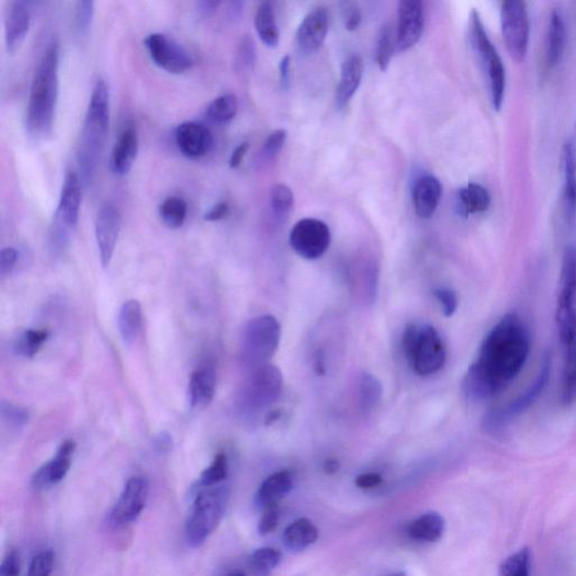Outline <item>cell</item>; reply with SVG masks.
Returning <instances> with one entry per match:
<instances>
[{
	"label": "cell",
	"mask_w": 576,
	"mask_h": 576,
	"mask_svg": "<svg viewBox=\"0 0 576 576\" xmlns=\"http://www.w3.org/2000/svg\"><path fill=\"white\" fill-rule=\"evenodd\" d=\"M227 576H246V575L242 572H233L231 574H228Z\"/></svg>",
	"instance_id": "03108f58"
},
{
	"label": "cell",
	"mask_w": 576,
	"mask_h": 576,
	"mask_svg": "<svg viewBox=\"0 0 576 576\" xmlns=\"http://www.w3.org/2000/svg\"><path fill=\"white\" fill-rule=\"evenodd\" d=\"M217 389L216 370L206 365L194 371L189 379L188 395L190 408L202 410L212 402Z\"/></svg>",
	"instance_id": "d4e9b609"
},
{
	"label": "cell",
	"mask_w": 576,
	"mask_h": 576,
	"mask_svg": "<svg viewBox=\"0 0 576 576\" xmlns=\"http://www.w3.org/2000/svg\"><path fill=\"white\" fill-rule=\"evenodd\" d=\"M256 56L255 42L251 40V37L246 36L237 49L236 61L237 68L244 70L252 68L256 62Z\"/></svg>",
	"instance_id": "bcb514c9"
},
{
	"label": "cell",
	"mask_w": 576,
	"mask_h": 576,
	"mask_svg": "<svg viewBox=\"0 0 576 576\" xmlns=\"http://www.w3.org/2000/svg\"><path fill=\"white\" fill-rule=\"evenodd\" d=\"M95 11V3L92 0H83L77 4L75 15V28L80 35L88 32L89 26L92 25Z\"/></svg>",
	"instance_id": "f6af8a7d"
},
{
	"label": "cell",
	"mask_w": 576,
	"mask_h": 576,
	"mask_svg": "<svg viewBox=\"0 0 576 576\" xmlns=\"http://www.w3.org/2000/svg\"><path fill=\"white\" fill-rule=\"evenodd\" d=\"M250 145L249 142H242L241 145L237 146L235 151L232 152L230 161H228V167L231 169H236L239 167L244 160L247 152L249 151Z\"/></svg>",
	"instance_id": "680465c9"
},
{
	"label": "cell",
	"mask_w": 576,
	"mask_h": 576,
	"mask_svg": "<svg viewBox=\"0 0 576 576\" xmlns=\"http://www.w3.org/2000/svg\"><path fill=\"white\" fill-rule=\"evenodd\" d=\"M566 357L561 379V399L565 407L576 402V337L565 345Z\"/></svg>",
	"instance_id": "836d02e7"
},
{
	"label": "cell",
	"mask_w": 576,
	"mask_h": 576,
	"mask_svg": "<svg viewBox=\"0 0 576 576\" xmlns=\"http://www.w3.org/2000/svg\"><path fill=\"white\" fill-rule=\"evenodd\" d=\"M403 350L414 371L420 376L438 373L446 364V349L440 333L431 326H408Z\"/></svg>",
	"instance_id": "5b68a950"
},
{
	"label": "cell",
	"mask_w": 576,
	"mask_h": 576,
	"mask_svg": "<svg viewBox=\"0 0 576 576\" xmlns=\"http://www.w3.org/2000/svg\"><path fill=\"white\" fill-rule=\"evenodd\" d=\"M139 151V136L135 126L128 124L124 128L113 147L111 165L114 173L126 176L130 173Z\"/></svg>",
	"instance_id": "cb8c5ba5"
},
{
	"label": "cell",
	"mask_w": 576,
	"mask_h": 576,
	"mask_svg": "<svg viewBox=\"0 0 576 576\" xmlns=\"http://www.w3.org/2000/svg\"><path fill=\"white\" fill-rule=\"evenodd\" d=\"M171 446H173V440H171L169 433L161 432L159 436H157L155 447L160 453H166V451L170 450Z\"/></svg>",
	"instance_id": "94428289"
},
{
	"label": "cell",
	"mask_w": 576,
	"mask_h": 576,
	"mask_svg": "<svg viewBox=\"0 0 576 576\" xmlns=\"http://www.w3.org/2000/svg\"><path fill=\"white\" fill-rule=\"evenodd\" d=\"M237 107H239V105H237V99L235 95L227 94L209 103L207 114L212 121L225 124L235 118Z\"/></svg>",
	"instance_id": "8d00e7d4"
},
{
	"label": "cell",
	"mask_w": 576,
	"mask_h": 576,
	"mask_svg": "<svg viewBox=\"0 0 576 576\" xmlns=\"http://www.w3.org/2000/svg\"><path fill=\"white\" fill-rule=\"evenodd\" d=\"M118 329L124 342L133 344L139 337L142 328V308L136 299H128L118 312Z\"/></svg>",
	"instance_id": "f546056e"
},
{
	"label": "cell",
	"mask_w": 576,
	"mask_h": 576,
	"mask_svg": "<svg viewBox=\"0 0 576 576\" xmlns=\"http://www.w3.org/2000/svg\"><path fill=\"white\" fill-rule=\"evenodd\" d=\"M289 244L303 259L317 260L329 249L330 227L318 218H303L290 231Z\"/></svg>",
	"instance_id": "4fadbf2b"
},
{
	"label": "cell",
	"mask_w": 576,
	"mask_h": 576,
	"mask_svg": "<svg viewBox=\"0 0 576 576\" xmlns=\"http://www.w3.org/2000/svg\"><path fill=\"white\" fill-rule=\"evenodd\" d=\"M279 84L283 90H288L290 85V58L289 56H283L279 62Z\"/></svg>",
	"instance_id": "6f0895ef"
},
{
	"label": "cell",
	"mask_w": 576,
	"mask_h": 576,
	"mask_svg": "<svg viewBox=\"0 0 576 576\" xmlns=\"http://www.w3.org/2000/svg\"><path fill=\"white\" fill-rule=\"evenodd\" d=\"M198 489L199 492L186 523V540L192 547L202 546L217 530L230 501V488L227 485Z\"/></svg>",
	"instance_id": "277c9868"
},
{
	"label": "cell",
	"mask_w": 576,
	"mask_h": 576,
	"mask_svg": "<svg viewBox=\"0 0 576 576\" xmlns=\"http://www.w3.org/2000/svg\"><path fill=\"white\" fill-rule=\"evenodd\" d=\"M556 323L561 342L568 345L576 337V248L566 247L561 259Z\"/></svg>",
	"instance_id": "9c48e42d"
},
{
	"label": "cell",
	"mask_w": 576,
	"mask_h": 576,
	"mask_svg": "<svg viewBox=\"0 0 576 576\" xmlns=\"http://www.w3.org/2000/svg\"><path fill=\"white\" fill-rule=\"evenodd\" d=\"M339 469V460H337L336 459H328L325 461V465H323V470H325V472L329 475L336 474Z\"/></svg>",
	"instance_id": "6125c7cd"
},
{
	"label": "cell",
	"mask_w": 576,
	"mask_h": 576,
	"mask_svg": "<svg viewBox=\"0 0 576 576\" xmlns=\"http://www.w3.org/2000/svg\"><path fill=\"white\" fill-rule=\"evenodd\" d=\"M318 537V531L308 519L303 518L290 523L283 534V544L290 553H299L314 544Z\"/></svg>",
	"instance_id": "83f0119b"
},
{
	"label": "cell",
	"mask_w": 576,
	"mask_h": 576,
	"mask_svg": "<svg viewBox=\"0 0 576 576\" xmlns=\"http://www.w3.org/2000/svg\"><path fill=\"white\" fill-rule=\"evenodd\" d=\"M501 30L509 55L516 62L525 60L530 46L531 24L525 3L508 0L501 5Z\"/></svg>",
	"instance_id": "8fae6325"
},
{
	"label": "cell",
	"mask_w": 576,
	"mask_h": 576,
	"mask_svg": "<svg viewBox=\"0 0 576 576\" xmlns=\"http://www.w3.org/2000/svg\"><path fill=\"white\" fill-rule=\"evenodd\" d=\"M383 387L375 376L365 373L359 380V404L361 411L370 413L382 399Z\"/></svg>",
	"instance_id": "e575fe53"
},
{
	"label": "cell",
	"mask_w": 576,
	"mask_h": 576,
	"mask_svg": "<svg viewBox=\"0 0 576 576\" xmlns=\"http://www.w3.org/2000/svg\"><path fill=\"white\" fill-rule=\"evenodd\" d=\"M444 519L437 512H428L418 518L409 527V536L413 540L428 542H435L440 540L444 534Z\"/></svg>",
	"instance_id": "1f68e13d"
},
{
	"label": "cell",
	"mask_w": 576,
	"mask_h": 576,
	"mask_svg": "<svg viewBox=\"0 0 576 576\" xmlns=\"http://www.w3.org/2000/svg\"><path fill=\"white\" fill-rule=\"evenodd\" d=\"M566 41V30L563 17L559 11L551 13L549 32H547L546 60L547 65L555 66L563 56Z\"/></svg>",
	"instance_id": "4dcf8cb0"
},
{
	"label": "cell",
	"mask_w": 576,
	"mask_h": 576,
	"mask_svg": "<svg viewBox=\"0 0 576 576\" xmlns=\"http://www.w3.org/2000/svg\"><path fill=\"white\" fill-rule=\"evenodd\" d=\"M283 374L274 365L258 366L247 379L237 399V408L245 416L268 409L278 401L283 391Z\"/></svg>",
	"instance_id": "8992f818"
},
{
	"label": "cell",
	"mask_w": 576,
	"mask_h": 576,
	"mask_svg": "<svg viewBox=\"0 0 576 576\" xmlns=\"http://www.w3.org/2000/svg\"><path fill=\"white\" fill-rule=\"evenodd\" d=\"M122 228V214L112 203L104 204L99 209L95 221V236H96L99 256L104 268H106L113 258L114 250Z\"/></svg>",
	"instance_id": "e0dca14e"
},
{
	"label": "cell",
	"mask_w": 576,
	"mask_h": 576,
	"mask_svg": "<svg viewBox=\"0 0 576 576\" xmlns=\"http://www.w3.org/2000/svg\"><path fill=\"white\" fill-rule=\"evenodd\" d=\"M388 576H407L406 572H402V571H399V572H395L392 574H389Z\"/></svg>",
	"instance_id": "e7e4bbea"
},
{
	"label": "cell",
	"mask_w": 576,
	"mask_h": 576,
	"mask_svg": "<svg viewBox=\"0 0 576 576\" xmlns=\"http://www.w3.org/2000/svg\"><path fill=\"white\" fill-rule=\"evenodd\" d=\"M17 259L18 254L15 248L7 247L0 251V278H7V276L13 273Z\"/></svg>",
	"instance_id": "f5cc1de1"
},
{
	"label": "cell",
	"mask_w": 576,
	"mask_h": 576,
	"mask_svg": "<svg viewBox=\"0 0 576 576\" xmlns=\"http://www.w3.org/2000/svg\"><path fill=\"white\" fill-rule=\"evenodd\" d=\"M563 206L566 221L573 225L576 218V147L568 141L563 147Z\"/></svg>",
	"instance_id": "484cf974"
},
{
	"label": "cell",
	"mask_w": 576,
	"mask_h": 576,
	"mask_svg": "<svg viewBox=\"0 0 576 576\" xmlns=\"http://www.w3.org/2000/svg\"><path fill=\"white\" fill-rule=\"evenodd\" d=\"M470 41L488 76L490 94L495 111L502 107L506 94V69L501 58L485 31L480 14L473 11L470 18Z\"/></svg>",
	"instance_id": "52a82bcc"
},
{
	"label": "cell",
	"mask_w": 576,
	"mask_h": 576,
	"mask_svg": "<svg viewBox=\"0 0 576 576\" xmlns=\"http://www.w3.org/2000/svg\"><path fill=\"white\" fill-rule=\"evenodd\" d=\"M228 464L226 454L220 453L216 456L211 465L203 470L198 480V488H212L226 480L227 478Z\"/></svg>",
	"instance_id": "ab89813d"
},
{
	"label": "cell",
	"mask_w": 576,
	"mask_h": 576,
	"mask_svg": "<svg viewBox=\"0 0 576 576\" xmlns=\"http://www.w3.org/2000/svg\"><path fill=\"white\" fill-rule=\"evenodd\" d=\"M31 15L26 3L14 2L5 20V41L8 54H16L30 30Z\"/></svg>",
	"instance_id": "44dd1931"
},
{
	"label": "cell",
	"mask_w": 576,
	"mask_h": 576,
	"mask_svg": "<svg viewBox=\"0 0 576 576\" xmlns=\"http://www.w3.org/2000/svg\"><path fill=\"white\" fill-rule=\"evenodd\" d=\"M228 213H230V207H228V203L220 202L216 204V206L211 207V209L206 213L204 220L207 222L221 221L228 216Z\"/></svg>",
	"instance_id": "11a10c76"
},
{
	"label": "cell",
	"mask_w": 576,
	"mask_h": 576,
	"mask_svg": "<svg viewBox=\"0 0 576 576\" xmlns=\"http://www.w3.org/2000/svg\"><path fill=\"white\" fill-rule=\"evenodd\" d=\"M187 203L178 197L166 198L159 207L161 220L169 228L182 227L187 217Z\"/></svg>",
	"instance_id": "d590c367"
},
{
	"label": "cell",
	"mask_w": 576,
	"mask_h": 576,
	"mask_svg": "<svg viewBox=\"0 0 576 576\" xmlns=\"http://www.w3.org/2000/svg\"><path fill=\"white\" fill-rule=\"evenodd\" d=\"M292 489L293 479L288 470H280V472L271 474L257 491L256 504L263 509L278 504L280 500L292 491Z\"/></svg>",
	"instance_id": "4316f807"
},
{
	"label": "cell",
	"mask_w": 576,
	"mask_h": 576,
	"mask_svg": "<svg viewBox=\"0 0 576 576\" xmlns=\"http://www.w3.org/2000/svg\"><path fill=\"white\" fill-rule=\"evenodd\" d=\"M221 2H199L197 3L198 15L207 18L211 16L214 12L220 7Z\"/></svg>",
	"instance_id": "91938a15"
},
{
	"label": "cell",
	"mask_w": 576,
	"mask_h": 576,
	"mask_svg": "<svg viewBox=\"0 0 576 576\" xmlns=\"http://www.w3.org/2000/svg\"><path fill=\"white\" fill-rule=\"evenodd\" d=\"M491 206V195L482 185L470 183L459 190L460 214L468 217L470 214L483 213Z\"/></svg>",
	"instance_id": "f1b7e54d"
},
{
	"label": "cell",
	"mask_w": 576,
	"mask_h": 576,
	"mask_svg": "<svg viewBox=\"0 0 576 576\" xmlns=\"http://www.w3.org/2000/svg\"><path fill=\"white\" fill-rule=\"evenodd\" d=\"M342 20H344L347 31L354 32L359 30L361 23V11L359 4L354 2H344L340 4Z\"/></svg>",
	"instance_id": "7dc6e473"
},
{
	"label": "cell",
	"mask_w": 576,
	"mask_h": 576,
	"mask_svg": "<svg viewBox=\"0 0 576 576\" xmlns=\"http://www.w3.org/2000/svg\"><path fill=\"white\" fill-rule=\"evenodd\" d=\"M551 357L546 356L534 383L520 397H518L515 401L507 404L506 407L494 409V410L490 411L484 418L483 429L487 432H497L507 427L517 417L525 413L544 391L551 378Z\"/></svg>",
	"instance_id": "30bf717a"
},
{
	"label": "cell",
	"mask_w": 576,
	"mask_h": 576,
	"mask_svg": "<svg viewBox=\"0 0 576 576\" xmlns=\"http://www.w3.org/2000/svg\"><path fill=\"white\" fill-rule=\"evenodd\" d=\"M109 127V90L99 78L95 84L86 113L79 161L85 175L92 176L96 168Z\"/></svg>",
	"instance_id": "3957f363"
},
{
	"label": "cell",
	"mask_w": 576,
	"mask_h": 576,
	"mask_svg": "<svg viewBox=\"0 0 576 576\" xmlns=\"http://www.w3.org/2000/svg\"><path fill=\"white\" fill-rule=\"evenodd\" d=\"M279 522V507L278 504H273L264 509L263 516H261L258 531L260 535L266 536L271 534Z\"/></svg>",
	"instance_id": "c3c4849f"
},
{
	"label": "cell",
	"mask_w": 576,
	"mask_h": 576,
	"mask_svg": "<svg viewBox=\"0 0 576 576\" xmlns=\"http://www.w3.org/2000/svg\"><path fill=\"white\" fill-rule=\"evenodd\" d=\"M2 416L8 423L15 427L25 426L30 419V414L20 407L13 406L11 403H2Z\"/></svg>",
	"instance_id": "f907efd6"
},
{
	"label": "cell",
	"mask_w": 576,
	"mask_h": 576,
	"mask_svg": "<svg viewBox=\"0 0 576 576\" xmlns=\"http://www.w3.org/2000/svg\"><path fill=\"white\" fill-rule=\"evenodd\" d=\"M288 140V131L284 128H279L273 133H270L268 140L265 141L263 147V154L268 158H273L278 154Z\"/></svg>",
	"instance_id": "816d5d0a"
},
{
	"label": "cell",
	"mask_w": 576,
	"mask_h": 576,
	"mask_svg": "<svg viewBox=\"0 0 576 576\" xmlns=\"http://www.w3.org/2000/svg\"><path fill=\"white\" fill-rule=\"evenodd\" d=\"M393 32L391 27L384 25L380 28L376 42V62L382 71H387L394 52Z\"/></svg>",
	"instance_id": "60d3db41"
},
{
	"label": "cell",
	"mask_w": 576,
	"mask_h": 576,
	"mask_svg": "<svg viewBox=\"0 0 576 576\" xmlns=\"http://www.w3.org/2000/svg\"><path fill=\"white\" fill-rule=\"evenodd\" d=\"M280 417V412L278 411H271L268 413V416L266 417V425H270L271 422H274L276 420H278V419Z\"/></svg>",
	"instance_id": "be15d7a7"
},
{
	"label": "cell",
	"mask_w": 576,
	"mask_h": 576,
	"mask_svg": "<svg viewBox=\"0 0 576 576\" xmlns=\"http://www.w3.org/2000/svg\"><path fill=\"white\" fill-rule=\"evenodd\" d=\"M364 74V62L359 55H351L341 66L339 84L336 93L338 109L349 106L351 98L359 90Z\"/></svg>",
	"instance_id": "603a6c76"
},
{
	"label": "cell",
	"mask_w": 576,
	"mask_h": 576,
	"mask_svg": "<svg viewBox=\"0 0 576 576\" xmlns=\"http://www.w3.org/2000/svg\"><path fill=\"white\" fill-rule=\"evenodd\" d=\"M82 182L75 171H68L62 184L58 207L55 217L54 237L58 244L68 240L69 235L78 226L82 207Z\"/></svg>",
	"instance_id": "7c38bea8"
},
{
	"label": "cell",
	"mask_w": 576,
	"mask_h": 576,
	"mask_svg": "<svg viewBox=\"0 0 576 576\" xmlns=\"http://www.w3.org/2000/svg\"><path fill=\"white\" fill-rule=\"evenodd\" d=\"M176 146L189 159L207 156L213 147V136L206 126L197 122L180 124L175 132Z\"/></svg>",
	"instance_id": "d6986e66"
},
{
	"label": "cell",
	"mask_w": 576,
	"mask_h": 576,
	"mask_svg": "<svg viewBox=\"0 0 576 576\" xmlns=\"http://www.w3.org/2000/svg\"><path fill=\"white\" fill-rule=\"evenodd\" d=\"M500 576H531V551L521 549L509 556L500 566Z\"/></svg>",
	"instance_id": "74e56055"
},
{
	"label": "cell",
	"mask_w": 576,
	"mask_h": 576,
	"mask_svg": "<svg viewBox=\"0 0 576 576\" xmlns=\"http://www.w3.org/2000/svg\"><path fill=\"white\" fill-rule=\"evenodd\" d=\"M271 208L276 217L283 218L288 216L294 206V194L288 185H276L271 192Z\"/></svg>",
	"instance_id": "7bdbcfd3"
},
{
	"label": "cell",
	"mask_w": 576,
	"mask_h": 576,
	"mask_svg": "<svg viewBox=\"0 0 576 576\" xmlns=\"http://www.w3.org/2000/svg\"><path fill=\"white\" fill-rule=\"evenodd\" d=\"M60 47L56 40L47 45L33 77L26 109V128L33 139L40 141L54 132L59 96Z\"/></svg>",
	"instance_id": "7a4b0ae2"
},
{
	"label": "cell",
	"mask_w": 576,
	"mask_h": 576,
	"mask_svg": "<svg viewBox=\"0 0 576 576\" xmlns=\"http://www.w3.org/2000/svg\"><path fill=\"white\" fill-rule=\"evenodd\" d=\"M382 482L383 478L378 473L361 474L355 480L357 487L363 490L378 488Z\"/></svg>",
	"instance_id": "9f6ffc18"
},
{
	"label": "cell",
	"mask_w": 576,
	"mask_h": 576,
	"mask_svg": "<svg viewBox=\"0 0 576 576\" xmlns=\"http://www.w3.org/2000/svg\"><path fill=\"white\" fill-rule=\"evenodd\" d=\"M255 27L260 40L268 47H276L279 43V30L276 23L273 4L261 3L257 8Z\"/></svg>",
	"instance_id": "d6a6232c"
},
{
	"label": "cell",
	"mask_w": 576,
	"mask_h": 576,
	"mask_svg": "<svg viewBox=\"0 0 576 576\" xmlns=\"http://www.w3.org/2000/svg\"><path fill=\"white\" fill-rule=\"evenodd\" d=\"M442 186L435 176L426 175L419 178L413 186L412 199L414 211L419 217L430 218L440 206Z\"/></svg>",
	"instance_id": "7402d4cb"
},
{
	"label": "cell",
	"mask_w": 576,
	"mask_h": 576,
	"mask_svg": "<svg viewBox=\"0 0 576 576\" xmlns=\"http://www.w3.org/2000/svg\"><path fill=\"white\" fill-rule=\"evenodd\" d=\"M76 447L77 445L74 440L62 442L54 460L43 465L33 475L32 487L35 490H45L60 483L69 472Z\"/></svg>",
	"instance_id": "ffe728a7"
},
{
	"label": "cell",
	"mask_w": 576,
	"mask_h": 576,
	"mask_svg": "<svg viewBox=\"0 0 576 576\" xmlns=\"http://www.w3.org/2000/svg\"><path fill=\"white\" fill-rule=\"evenodd\" d=\"M149 497V484L141 476H133L127 480L120 499L114 506L109 520L114 526L127 525L136 520L144 511Z\"/></svg>",
	"instance_id": "9a60e30c"
},
{
	"label": "cell",
	"mask_w": 576,
	"mask_h": 576,
	"mask_svg": "<svg viewBox=\"0 0 576 576\" xmlns=\"http://www.w3.org/2000/svg\"><path fill=\"white\" fill-rule=\"evenodd\" d=\"M280 337L282 328L278 318L270 314L254 318L248 323L242 336V359L250 365L268 364L278 350Z\"/></svg>",
	"instance_id": "ba28073f"
},
{
	"label": "cell",
	"mask_w": 576,
	"mask_h": 576,
	"mask_svg": "<svg viewBox=\"0 0 576 576\" xmlns=\"http://www.w3.org/2000/svg\"><path fill=\"white\" fill-rule=\"evenodd\" d=\"M531 335L516 313H509L484 338L474 361L465 375L463 391L473 401H484L501 394L527 363Z\"/></svg>",
	"instance_id": "6da1fadb"
},
{
	"label": "cell",
	"mask_w": 576,
	"mask_h": 576,
	"mask_svg": "<svg viewBox=\"0 0 576 576\" xmlns=\"http://www.w3.org/2000/svg\"><path fill=\"white\" fill-rule=\"evenodd\" d=\"M55 554L50 550L42 551L33 557L27 576H51L54 572Z\"/></svg>",
	"instance_id": "ee69618b"
},
{
	"label": "cell",
	"mask_w": 576,
	"mask_h": 576,
	"mask_svg": "<svg viewBox=\"0 0 576 576\" xmlns=\"http://www.w3.org/2000/svg\"><path fill=\"white\" fill-rule=\"evenodd\" d=\"M425 28V8L420 0H402L398 6V30L395 47L406 52L421 39Z\"/></svg>",
	"instance_id": "2e32d148"
},
{
	"label": "cell",
	"mask_w": 576,
	"mask_h": 576,
	"mask_svg": "<svg viewBox=\"0 0 576 576\" xmlns=\"http://www.w3.org/2000/svg\"><path fill=\"white\" fill-rule=\"evenodd\" d=\"M47 337H49V333L45 330H27L17 340L15 349L18 354L31 359V357H35L40 351Z\"/></svg>",
	"instance_id": "b9f144b4"
},
{
	"label": "cell",
	"mask_w": 576,
	"mask_h": 576,
	"mask_svg": "<svg viewBox=\"0 0 576 576\" xmlns=\"http://www.w3.org/2000/svg\"><path fill=\"white\" fill-rule=\"evenodd\" d=\"M145 45L152 62L167 73L182 75L192 69V56L173 37L164 33H152L146 37Z\"/></svg>",
	"instance_id": "5bb4252c"
},
{
	"label": "cell",
	"mask_w": 576,
	"mask_h": 576,
	"mask_svg": "<svg viewBox=\"0 0 576 576\" xmlns=\"http://www.w3.org/2000/svg\"><path fill=\"white\" fill-rule=\"evenodd\" d=\"M0 576H20V556L17 551H12L5 557Z\"/></svg>",
	"instance_id": "db71d44e"
},
{
	"label": "cell",
	"mask_w": 576,
	"mask_h": 576,
	"mask_svg": "<svg viewBox=\"0 0 576 576\" xmlns=\"http://www.w3.org/2000/svg\"><path fill=\"white\" fill-rule=\"evenodd\" d=\"M282 555H280L278 550L260 549L254 551V554L250 557L251 569L258 576H268L273 570L278 568Z\"/></svg>",
	"instance_id": "f35d334b"
},
{
	"label": "cell",
	"mask_w": 576,
	"mask_h": 576,
	"mask_svg": "<svg viewBox=\"0 0 576 576\" xmlns=\"http://www.w3.org/2000/svg\"><path fill=\"white\" fill-rule=\"evenodd\" d=\"M329 31V13L326 7L314 8L309 12L297 32V45L301 54L308 56L317 52L325 43Z\"/></svg>",
	"instance_id": "ac0fdd59"
},
{
	"label": "cell",
	"mask_w": 576,
	"mask_h": 576,
	"mask_svg": "<svg viewBox=\"0 0 576 576\" xmlns=\"http://www.w3.org/2000/svg\"><path fill=\"white\" fill-rule=\"evenodd\" d=\"M433 294H435L438 301L440 302L444 316L447 318L453 317L457 307H459V299H457L454 290L440 288L433 290Z\"/></svg>",
	"instance_id": "681fc988"
}]
</instances>
